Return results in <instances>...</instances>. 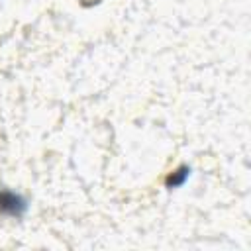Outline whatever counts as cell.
Listing matches in <instances>:
<instances>
[{
    "instance_id": "1",
    "label": "cell",
    "mask_w": 251,
    "mask_h": 251,
    "mask_svg": "<svg viewBox=\"0 0 251 251\" xmlns=\"http://www.w3.org/2000/svg\"><path fill=\"white\" fill-rule=\"evenodd\" d=\"M20 208H24L22 200L12 192H0V210L8 214H18Z\"/></svg>"
},
{
    "instance_id": "2",
    "label": "cell",
    "mask_w": 251,
    "mask_h": 251,
    "mask_svg": "<svg viewBox=\"0 0 251 251\" xmlns=\"http://www.w3.org/2000/svg\"><path fill=\"white\" fill-rule=\"evenodd\" d=\"M186 176H188V169H186V167H180V169H176V171L167 178V184H169V186H178V184L184 182Z\"/></svg>"
}]
</instances>
